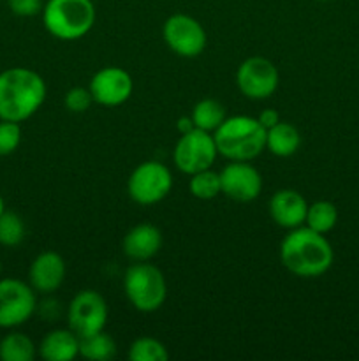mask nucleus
I'll use <instances>...</instances> for the list:
<instances>
[{
    "label": "nucleus",
    "instance_id": "2eb2a0df",
    "mask_svg": "<svg viewBox=\"0 0 359 361\" xmlns=\"http://www.w3.org/2000/svg\"><path fill=\"white\" fill-rule=\"evenodd\" d=\"M306 210L308 203L298 190L282 189L270 200V215L280 228L294 229L305 224Z\"/></svg>",
    "mask_w": 359,
    "mask_h": 361
},
{
    "label": "nucleus",
    "instance_id": "7c9ffc66",
    "mask_svg": "<svg viewBox=\"0 0 359 361\" xmlns=\"http://www.w3.org/2000/svg\"><path fill=\"white\" fill-rule=\"evenodd\" d=\"M4 212H6V204H4V197L2 194H0V215H2Z\"/></svg>",
    "mask_w": 359,
    "mask_h": 361
},
{
    "label": "nucleus",
    "instance_id": "cd10ccee",
    "mask_svg": "<svg viewBox=\"0 0 359 361\" xmlns=\"http://www.w3.org/2000/svg\"><path fill=\"white\" fill-rule=\"evenodd\" d=\"M11 13L21 18H30L42 13V0H7Z\"/></svg>",
    "mask_w": 359,
    "mask_h": 361
},
{
    "label": "nucleus",
    "instance_id": "72a5a7b5",
    "mask_svg": "<svg viewBox=\"0 0 359 361\" xmlns=\"http://www.w3.org/2000/svg\"><path fill=\"white\" fill-rule=\"evenodd\" d=\"M0 338H2V337H0Z\"/></svg>",
    "mask_w": 359,
    "mask_h": 361
},
{
    "label": "nucleus",
    "instance_id": "20e7f679",
    "mask_svg": "<svg viewBox=\"0 0 359 361\" xmlns=\"http://www.w3.org/2000/svg\"><path fill=\"white\" fill-rule=\"evenodd\" d=\"M95 6L92 0H48L42 7V23L60 41H77L95 25Z\"/></svg>",
    "mask_w": 359,
    "mask_h": 361
},
{
    "label": "nucleus",
    "instance_id": "412c9836",
    "mask_svg": "<svg viewBox=\"0 0 359 361\" xmlns=\"http://www.w3.org/2000/svg\"><path fill=\"white\" fill-rule=\"evenodd\" d=\"M336 222L338 210L331 201H315V203L308 204L305 219L306 228L313 229L320 235H326L336 226Z\"/></svg>",
    "mask_w": 359,
    "mask_h": 361
},
{
    "label": "nucleus",
    "instance_id": "bb28decb",
    "mask_svg": "<svg viewBox=\"0 0 359 361\" xmlns=\"http://www.w3.org/2000/svg\"><path fill=\"white\" fill-rule=\"evenodd\" d=\"M65 108L73 113H84L94 102V97H92L90 90L83 87H74L70 88L69 92L65 94Z\"/></svg>",
    "mask_w": 359,
    "mask_h": 361
},
{
    "label": "nucleus",
    "instance_id": "6ab92c4d",
    "mask_svg": "<svg viewBox=\"0 0 359 361\" xmlns=\"http://www.w3.org/2000/svg\"><path fill=\"white\" fill-rule=\"evenodd\" d=\"M35 358V344L30 337L20 331H11L0 338V360L32 361Z\"/></svg>",
    "mask_w": 359,
    "mask_h": 361
},
{
    "label": "nucleus",
    "instance_id": "4468645a",
    "mask_svg": "<svg viewBox=\"0 0 359 361\" xmlns=\"http://www.w3.org/2000/svg\"><path fill=\"white\" fill-rule=\"evenodd\" d=\"M65 271L63 257L53 250H46L32 261L30 270H28V282L35 293L51 295L62 286Z\"/></svg>",
    "mask_w": 359,
    "mask_h": 361
},
{
    "label": "nucleus",
    "instance_id": "39448f33",
    "mask_svg": "<svg viewBox=\"0 0 359 361\" xmlns=\"http://www.w3.org/2000/svg\"><path fill=\"white\" fill-rule=\"evenodd\" d=\"M123 291L127 300L139 312H155L168 298L165 277L157 267L146 261H136L127 268L123 277Z\"/></svg>",
    "mask_w": 359,
    "mask_h": 361
},
{
    "label": "nucleus",
    "instance_id": "0eeeda50",
    "mask_svg": "<svg viewBox=\"0 0 359 361\" xmlns=\"http://www.w3.org/2000/svg\"><path fill=\"white\" fill-rule=\"evenodd\" d=\"M217 155L218 150L215 145V137L208 130L196 127L190 133L180 136L175 152H172V161L180 171L192 176L194 173L210 169Z\"/></svg>",
    "mask_w": 359,
    "mask_h": 361
},
{
    "label": "nucleus",
    "instance_id": "f3484780",
    "mask_svg": "<svg viewBox=\"0 0 359 361\" xmlns=\"http://www.w3.org/2000/svg\"><path fill=\"white\" fill-rule=\"evenodd\" d=\"M80 355V337L73 330H53L39 344V356L46 361H73Z\"/></svg>",
    "mask_w": 359,
    "mask_h": 361
},
{
    "label": "nucleus",
    "instance_id": "473e14b6",
    "mask_svg": "<svg viewBox=\"0 0 359 361\" xmlns=\"http://www.w3.org/2000/svg\"><path fill=\"white\" fill-rule=\"evenodd\" d=\"M320 2H326V0H320Z\"/></svg>",
    "mask_w": 359,
    "mask_h": 361
},
{
    "label": "nucleus",
    "instance_id": "f8f14e48",
    "mask_svg": "<svg viewBox=\"0 0 359 361\" xmlns=\"http://www.w3.org/2000/svg\"><path fill=\"white\" fill-rule=\"evenodd\" d=\"M222 194L238 203H250L263 192L260 173L248 161H232L220 171Z\"/></svg>",
    "mask_w": 359,
    "mask_h": 361
},
{
    "label": "nucleus",
    "instance_id": "9d476101",
    "mask_svg": "<svg viewBox=\"0 0 359 361\" xmlns=\"http://www.w3.org/2000/svg\"><path fill=\"white\" fill-rule=\"evenodd\" d=\"M278 83H280L278 69L264 56H250L236 71V85L239 92L248 99L260 101L271 97L277 92Z\"/></svg>",
    "mask_w": 359,
    "mask_h": 361
},
{
    "label": "nucleus",
    "instance_id": "4be33fe9",
    "mask_svg": "<svg viewBox=\"0 0 359 361\" xmlns=\"http://www.w3.org/2000/svg\"><path fill=\"white\" fill-rule=\"evenodd\" d=\"M190 116L197 129L211 133V130H217L218 126L225 120V108L222 102L215 101V99H203L194 106Z\"/></svg>",
    "mask_w": 359,
    "mask_h": 361
},
{
    "label": "nucleus",
    "instance_id": "2f4dec72",
    "mask_svg": "<svg viewBox=\"0 0 359 361\" xmlns=\"http://www.w3.org/2000/svg\"><path fill=\"white\" fill-rule=\"evenodd\" d=\"M0 275H2V261H0Z\"/></svg>",
    "mask_w": 359,
    "mask_h": 361
},
{
    "label": "nucleus",
    "instance_id": "ddd939ff",
    "mask_svg": "<svg viewBox=\"0 0 359 361\" xmlns=\"http://www.w3.org/2000/svg\"><path fill=\"white\" fill-rule=\"evenodd\" d=\"M88 90L94 97V102L115 108L123 104L132 95L134 81L130 74L120 67H104L94 74Z\"/></svg>",
    "mask_w": 359,
    "mask_h": 361
},
{
    "label": "nucleus",
    "instance_id": "423d86ee",
    "mask_svg": "<svg viewBox=\"0 0 359 361\" xmlns=\"http://www.w3.org/2000/svg\"><path fill=\"white\" fill-rule=\"evenodd\" d=\"M171 171L157 161H146L137 166L127 182L130 200L144 207L160 203L171 192Z\"/></svg>",
    "mask_w": 359,
    "mask_h": 361
},
{
    "label": "nucleus",
    "instance_id": "5701e85b",
    "mask_svg": "<svg viewBox=\"0 0 359 361\" xmlns=\"http://www.w3.org/2000/svg\"><path fill=\"white\" fill-rule=\"evenodd\" d=\"M189 190L197 200H213V197H217L222 192L220 173H215L211 169L194 173L189 182Z\"/></svg>",
    "mask_w": 359,
    "mask_h": 361
},
{
    "label": "nucleus",
    "instance_id": "c85d7f7f",
    "mask_svg": "<svg viewBox=\"0 0 359 361\" xmlns=\"http://www.w3.org/2000/svg\"><path fill=\"white\" fill-rule=\"evenodd\" d=\"M257 120H259L260 123H263L264 129H270V127L277 126L278 122H280V115H278L277 109H264V111H260V115L257 116Z\"/></svg>",
    "mask_w": 359,
    "mask_h": 361
},
{
    "label": "nucleus",
    "instance_id": "a878e982",
    "mask_svg": "<svg viewBox=\"0 0 359 361\" xmlns=\"http://www.w3.org/2000/svg\"><path fill=\"white\" fill-rule=\"evenodd\" d=\"M21 143V127L18 122L0 120V157L14 154Z\"/></svg>",
    "mask_w": 359,
    "mask_h": 361
},
{
    "label": "nucleus",
    "instance_id": "a211bd4d",
    "mask_svg": "<svg viewBox=\"0 0 359 361\" xmlns=\"http://www.w3.org/2000/svg\"><path fill=\"white\" fill-rule=\"evenodd\" d=\"M301 145V136L294 126L287 122H278L266 133V148L277 157H291Z\"/></svg>",
    "mask_w": 359,
    "mask_h": 361
},
{
    "label": "nucleus",
    "instance_id": "b1692460",
    "mask_svg": "<svg viewBox=\"0 0 359 361\" xmlns=\"http://www.w3.org/2000/svg\"><path fill=\"white\" fill-rule=\"evenodd\" d=\"M130 361H168L169 353L162 342L151 337H141L129 348Z\"/></svg>",
    "mask_w": 359,
    "mask_h": 361
},
{
    "label": "nucleus",
    "instance_id": "6e6552de",
    "mask_svg": "<svg viewBox=\"0 0 359 361\" xmlns=\"http://www.w3.org/2000/svg\"><path fill=\"white\" fill-rule=\"evenodd\" d=\"M67 323L77 337L99 334L108 323V303L101 293L94 289L80 291L69 303Z\"/></svg>",
    "mask_w": 359,
    "mask_h": 361
},
{
    "label": "nucleus",
    "instance_id": "f257e3e1",
    "mask_svg": "<svg viewBox=\"0 0 359 361\" xmlns=\"http://www.w3.org/2000/svg\"><path fill=\"white\" fill-rule=\"evenodd\" d=\"M333 259V247L326 236L306 226L291 229L280 243L282 264L296 277H320L329 270Z\"/></svg>",
    "mask_w": 359,
    "mask_h": 361
},
{
    "label": "nucleus",
    "instance_id": "393cba45",
    "mask_svg": "<svg viewBox=\"0 0 359 361\" xmlns=\"http://www.w3.org/2000/svg\"><path fill=\"white\" fill-rule=\"evenodd\" d=\"M25 238L23 219L14 212H4L0 215V245L16 247Z\"/></svg>",
    "mask_w": 359,
    "mask_h": 361
},
{
    "label": "nucleus",
    "instance_id": "dca6fc26",
    "mask_svg": "<svg viewBox=\"0 0 359 361\" xmlns=\"http://www.w3.org/2000/svg\"><path fill=\"white\" fill-rule=\"evenodd\" d=\"M162 247L160 229L151 224H137L123 236L122 250L129 259L132 261H148Z\"/></svg>",
    "mask_w": 359,
    "mask_h": 361
},
{
    "label": "nucleus",
    "instance_id": "f03ea898",
    "mask_svg": "<svg viewBox=\"0 0 359 361\" xmlns=\"http://www.w3.org/2000/svg\"><path fill=\"white\" fill-rule=\"evenodd\" d=\"M46 83L35 71L11 67L0 73V120L25 122L42 106Z\"/></svg>",
    "mask_w": 359,
    "mask_h": 361
},
{
    "label": "nucleus",
    "instance_id": "c756f323",
    "mask_svg": "<svg viewBox=\"0 0 359 361\" xmlns=\"http://www.w3.org/2000/svg\"><path fill=\"white\" fill-rule=\"evenodd\" d=\"M176 129L180 130V134H187L192 129H196L192 116H182V118L178 120V123H176Z\"/></svg>",
    "mask_w": 359,
    "mask_h": 361
},
{
    "label": "nucleus",
    "instance_id": "1a4fd4ad",
    "mask_svg": "<svg viewBox=\"0 0 359 361\" xmlns=\"http://www.w3.org/2000/svg\"><path fill=\"white\" fill-rule=\"evenodd\" d=\"M37 309L30 284L20 279H0V328H16L27 323Z\"/></svg>",
    "mask_w": 359,
    "mask_h": 361
},
{
    "label": "nucleus",
    "instance_id": "aec40b11",
    "mask_svg": "<svg viewBox=\"0 0 359 361\" xmlns=\"http://www.w3.org/2000/svg\"><path fill=\"white\" fill-rule=\"evenodd\" d=\"M80 355L92 361H108L116 356V344L104 330L99 334L80 337Z\"/></svg>",
    "mask_w": 359,
    "mask_h": 361
},
{
    "label": "nucleus",
    "instance_id": "9b49d317",
    "mask_svg": "<svg viewBox=\"0 0 359 361\" xmlns=\"http://www.w3.org/2000/svg\"><path fill=\"white\" fill-rule=\"evenodd\" d=\"M164 41L176 55L194 59L206 48V32L196 18L189 14H172L162 28Z\"/></svg>",
    "mask_w": 359,
    "mask_h": 361
},
{
    "label": "nucleus",
    "instance_id": "7ed1b4c3",
    "mask_svg": "<svg viewBox=\"0 0 359 361\" xmlns=\"http://www.w3.org/2000/svg\"><path fill=\"white\" fill-rule=\"evenodd\" d=\"M266 133L257 118L238 115L225 118L213 137L222 157L229 161H252L266 148Z\"/></svg>",
    "mask_w": 359,
    "mask_h": 361
}]
</instances>
